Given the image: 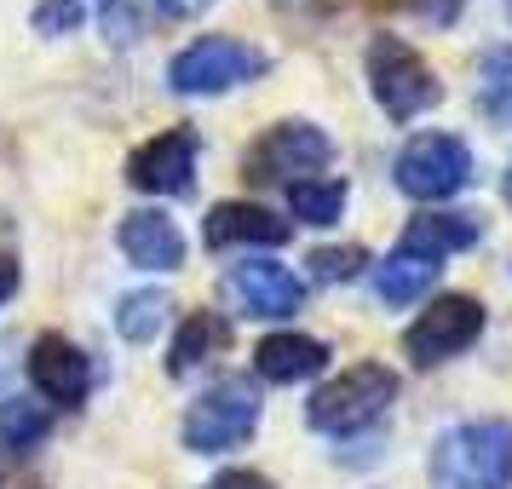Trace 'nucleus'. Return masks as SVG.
Listing matches in <instances>:
<instances>
[{"label":"nucleus","instance_id":"obj_1","mask_svg":"<svg viewBox=\"0 0 512 489\" xmlns=\"http://www.w3.org/2000/svg\"><path fill=\"white\" fill-rule=\"evenodd\" d=\"M432 489H512V420H461L432 443Z\"/></svg>","mask_w":512,"mask_h":489},{"label":"nucleus","instance_id":"obj_2","mask_svg":"<svg viewBox=\"0 0 512 489\" xmlns=\"http://www.w3.org/2000/svg\"><path fill=\"white\" fill-rule=\"evenodd\" d=\"M392 397H397V374L386 363H357V369L334 374L328 386L311 392L305 420L317 432H328V438H357V432H369L374 420L392 409Z\"/></svg>","mask_w":512,"mask_h":489},{"label":"nucleus","instance_id":"obj_3","mask_svg":"<svg viewBox=\"0 0 512 489\" xmlns=\"http://www.w3.org/2000/svg\"><path fill=\"white\" fill-rule=\"evenodd\" d=\"M363 64H369L374 104H380L392 121H415V116H426V110L443 98L438 70H432L409 41H397V35H374Z\"/></svg>","mask_w":512,"mask_h":489},{"label":"nucleus","instance_id":"obj_4","mask_svg":"<svg viewBox=\"0 0 512 489\" xmlns=\"http://www.w3.org/2000/svg\"><path fill=\"white\" fill-rule=\"evenodd\" d=\"M271 70V58L236 35H202L190 41L185 52H173L167 64V87L190 98H213V93H231V87H248L259 75Z\"/></svg>","mask_w":512,"mask_h":489},{"label":"nucleus","instance_id":"obj_5","mask_svg":"<svg viewBox=\"0 0 512 489\" xmlns=\"http://www.w3.org/2000/svg\"><path fill=\"white\" fill-rule=\"evenodd\" d=\"M334 162V139L311 121H277L254 139V150L242 156V179L254 185H300L305 173H323Z\"/></svg>","mask_w":512,"mask_h":489},{"label":"nucleus","instance_id":"obj_6","mask_svg":"<svg viewBox=\"0 0 512 489\" xmlns=\"http://www.w3.org/2000/svg\"><path fill=\"white\" fill-rule=\"evenodd\" d=\"M259 426V392L248 380H219L185 409V449L196 455H225L248 443Z\"/></svg>","mask_w":512,"mask_h":489},{"label":"nucleus","instance_id":"obj_7","mask_svg":"<svg viewBox=\"0 0 512 489\" xmlns=\"http://www.w3.org/2000/svg\"><path fill=\"white\" fill-rule=\"evenodd\" d=\"M397 190L415 202H443L472 185V150L455 133H420L397 150Z\"/></svg>","mask_w":512,"mask_h":489},{"label":"nucleus","instance_id":"obj_8","mask_svg":"<svg viewBox=\"0 0 512 489\" xmlns=\"http://www.w3.org/2000/svg\"><path fill=\"white\" fill-rule=\"evenodd\" d=\"M484 334V305L472 300V294H438V300L420 311L409 334H403V351L415 357L420 369H432V363H449V357H461L472 340Z\"/></svg>","mask_w":512,"mask_h":489},{"label":"nucleus","instance_id":"obj_9","mask_svg":"<svg viewBox=\"0 0 512 489\" xmlns=\"http://www.w3.org/2000/svg\"><path fill=\"white\" fill-rule=\"evenodd\" d=\"M196 156H202L196 127H167L127 156V185L150 196H185L196 185Z\"/></svg>","mask_w":512,"mask_h":489},{"label":"nucleus","instance_id":"obj_10","mask_svg":"<svg viewBox=\"0 0 512 489\" xmlns=\"http://www.w3.org/2000/svg\"><path fill=\"white\" fill-rule=\"evenodd\" d=\"M29 380L47 392V403L58 409H81L93 392V357L75 346L70 334H41L29 346Z\"/></svg>","mask_w":512,"mask_h":489},{"label":"nucleus","instance_id":"obj_11","mask_svg":"<svg viewBox=\"0 0 512 489\" xmlns=\"http://www.w3.org/2000/svg\"><path fill=\"white\" fill-rule=\"evenodd\" d=\"M231 294L248 317H294L305 305V282L277 259H242L231 265Z\"/></svg>","mask_w":512,"mask_h":489},{"label":"nucleus","instance_id":"obj_12","mask_svg":"<svg viewBox=\"0 0 512 489\" xmlns=\"http://www.w3.org/2000/svg\"><path fill=\"white\" fill-rule=\"evenodd\" d=\"M121 254L133 259L139 271H179L185 265V231L173 225V213L162 208H139V213H127L121 219Z\"/></svg>","mask_w":512,"mask_h":489},{"label":"nucleus","instance_id":"obj_13","mask_svg":"<svg viewBox=\"0 0 512 489\" xmlns=\"http://www.w3.org/2000/svg\"><path fill=\"white\" fill-rule=\"evenodd\" d=\"M288 219H277L271 208L259 202H219L208 213V248H282L288 242Z\"/></svg>","mask_w":512,"mask_h":489},{"label":"nucleus","instance_id":"obj_14","mask_svg":"<svg viewBox=\"0 0 512 489\" xmlns=\"http://www.w3.org/2000/svg\"><path fill=\"white\" fill-rule=\"evenodd\" d=\"M254 369L271 386H294V380H311V374L328 369V346L311 334H271V340H259Z\"/></svg>","mask_w":512,"mask_h":489},{"label":"nucleus","instance_id":"obj_15","mask_svg":"<svg viewBox=\"0 0 512 489\" xmlns=\"http://www.w3.org/2000/svg\"><path fill=\"white\" fill-rule=\"evenodd\" d=\"M478 219L472 213H420V219H409V231H403V254H426V259H449L461 254V248H472L478 242Z\"/></svg>","mask_w":512,"mask_h":489},{"label":"nucleus","instance_id":"obj_16","mask_svg":"<svg viewBox=\"0 0 512 489\" xmlns=\"http://www.w3.org/2000/svg\"><path fill=\"white\" fill-rule=\"evenodd\" d=\"M443 259H426V254H403V248H392V254L374 265V294L386 305H415L420 294H432V282H438Z\"/></svg>","mask_w":512,"mask_h":489},{"label":"nucleus","instance_id":"obj_17","mask_svg":"<svg viewBox=\"0 0 512 489\" xmlns=\"http://www.w3.org/2000/svg\"><path fill=\"white\" fill-rule=\"evenodd\" d=\"M231 346V323L219 317V311H190L185 328H179V340H173V357H167V374H190L202 369L213 351Z\"/></svg>","mask_w":512,"mask_h":489},{"label":"nucleus","instance_id":"obj_18","mask_svg":"<svg viewBox=\"0 0 512 489\" xmlns=\"http://www.w3.org/2000/svg\"><path fill=\"white\" fill-rule=\"evenodd\" d=\"M167 311H173V300H167L162 288L121 294V305H116V334L127 340V346H144V340H156V334H162Z\"/></svg>","mask_w":512,"mask_h":489},{"label":"nucleus","instance_id":"obj_19","mask_svg":"<svg viewBox=\"0 0 512 489\" xmlns=\"http://www.w3.org/2000/svg\"><path fill=\"white\" fill-rule=\"evenodd\" d=\"M478 110L495 127H512V47H489L478 58Z\"/></svg>","mask_w":512,"mask_h":489},{"label":"nucleus","instance_id":"obj_20","mask_svg":"<svg viewBox=\"0 0 512 489\" xmlns=\"http://www.w3.org/2000/svg\"><path fill=\"white\" fill-rule=\"evenodd\" d=\"M288 213L300 225H340V213H346V179H300V185H288Z\"/></svg>","mask_w":512,"mask_h":489},{"label":"nucleus","instance_id":"obj_21","mask_svg":"<svg viewBox=\"0 0 512 489\" xmlns=\"http://www.w3.org/2000/svg\"><path fill=\"white\" fill-rule=\"evenodd\" d=\"M41 438H47V409L29 403V397H6L0 403V449L6 455H29Z\"/></svg>","mask_w":512,"mask_h":489},{"label":"nucleus","instance_id":"obj_22","mask_svg":"<svg viewBox=\"0 0 512 489\" xmlns=\"http://www.w3.org/2000/svg\"><path fill=\"white\" fill-rule=\"evenodd\" d=\"M363 265H369V248H357V242H346V248H317V254H311V277L317 282H351V277H363Z\"/></svg>","mask_w":512,"mask_h":489},{"label":"nucleus","instance_id":"obj_23","mask_svg":"<svg viewBox=\"0 0 512 489\" xmlns=\"http://www.w3.org/2000/svg\"><path fill=\"white\" fill-rule=\"evenodd\" d=\"M35 29L41 35H70V29H81V6L75 0H41L35 6Z\"/></svg>","mask_w":512,"mask_h":489},{"label":"nucleus","instance_id":"obj_24","mask_svg":"<svg viewBox=\"0 0 512 489\" xmlns=\"http://www.w3.org/2000/svg\"><path fill=\"white\" fill-rule=\"evenodd\" d=\"M208 489H277L265 472H248V466H231V472H219Z\"/></svg>","mask_w":512,"mask_h":489},{"label":"nucleus","instance_id":"obj_25","mask_svg":"<svg viewBox=\"0 0 512 489\" xmlns=\"http://www.w3.org/2000/svg\"><path fill=\"white\" fill-rule=\"evenodd\" d=\"M420 18H432V24H455L461 18V0H409Z\"/></svg>","mask_w":512,"mask_h":489},{"label":"nucleus","instance_id":"obj_26","mask_svg":"<svg viewBox=\"0 0 512 489\" xmlns=\"http://www.w3.org/2000/svg\"><path fill=\"white\" fill-rule=\"evenodd\" d=\"M156 6H162L167 18H196V12H208L213 0H156Z\"/></svg>","mask_w":512,"mask_h":489},{"label":"nucleus","instance_id":"obj_27","mask_svg":"<svg viewBox=\"0 0 512 489\" xmlns=\"http://www.w3.org/2000/svg\"><path fill=\"white\" fill-rule=\"evenodd\" d=\"M12 294H18V259L0 254V305L12 300Z\"/></svg>","mask_w":512,"mask_h":489},{"label":"nucleus","instance_id":"obj_28","mask_svg":"<svg viewBox=\"0 0 512 489\" xmlns=\"http://www.w3.org/2000/svg\"><path fill=\"white\" fill-rule=\"evenodd\" d=\"M501 196H507V202H512V167H507V179H501Z\"/></svg>","mask_w":512,"mask_h":489},{"label":"nucleus","instance_id":"obj_29","mask_svg":"<svg viewBox=\"0 0 512 489\" xmlns=\"http://www.w3.org/2000/svg\"><path fill=\"white\" fill-rule=\"evenodd\" d=\"M12 489H47V484H12Z\"/></svg>","mask_w":512,"mask_h":489},{"label":"nucleus","instance_id":"obj_30","mask_svg":"<svg viewBox=\"0 0 512 489\" xmlns=\"http://www.w3.org/2000/svg\"><path fill=\"white\" fill-rule=\"evenodd\" d=\"M0 380H6V357H0Z\"/></svg>","mask_w":512,"mask_h":489}]
</instances>
